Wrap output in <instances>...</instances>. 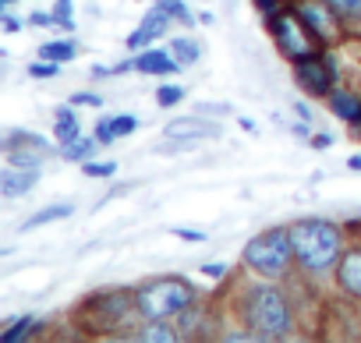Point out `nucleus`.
I'll return each instance as SVG.
<instances>
[{
    "instance_id": "32",
    "label": "nucleus",
    "mask_w": 361,
    "mask_h": 343,
    "mask_svg": "<svg viewBox=\"0 0 361 343\" xmlns=\"http://www.w3.org/2000/svg\"><path fill=\"white\" fill-rule=\"evenodd\" d=\"M199 273L209 276V280H227V276H231V266H227V262H206Z\"/></svg>"
},
{
    "instance_id": "44",
    "label": "nucleus",
    "mask_w": 361,
    "mask_h": 343,
    "mask_svg": "<svg viewBox=\"0 0 361 343\" xmlns=\"http://www.w3.org/2000/svg\"><path fill=\"white\" fill-rule=\"evenodd\" d=\"M202 4H209V0H202Z\"/></svg>"
},
{
    "instance_id": "14",
    "label": "nucleus",
    "mask_w": 361,
    "mask_h": 343,
    "mask_svg": "<svg viewBox=\"0 0 361 343\" xmlns=\"http://www.w3.org/2000/svg\"><path fill=\"white\" fill-rule=\"evenodd\" d=\"M180 68H185V64H180L170 50H149L145 46V50L135 54V71L138 75H159L163 78V75H177Z\"/></svg>"
},
{
    "instance_id": "7",
    "label": "nucleus",
    "mask_w": 361,
    "mask_h": 343,
    "mask_svg": "<svg viewBox=\"0 0 361 343\" xmlns=\"http://www.w3.org/2000/svg\"><path fill=\"white\" fill-rule=\"evenodd\" d=\"M294 82L305 96H315V99H329V92L336 89L340 82V71H336V57L319 50L312 57H301L294 61Z\"/></svg>"
},
{
    "instance_id": "21",
    "label": "nucleus",
    "mask_w": 361,
    "mask_h": 343,
    "mask_svg": "<svg viewBox=\"0 0 361 343\" xmlns=\"http://www.w3.org/2000/svg\"><path fill=\"white\" fill-rule=\"evenodd\" d=\"M170 54L185 64V68H192V64L202 61V46H199L192 36H173V39H170Z\"/></svg>"
},
{
    "instance_id": "34",
    "label": "nucleus",
    "mask_w": 361,
    "mask_h": 343,
    "mask_svg": "<svg viewBox=\"0 0 361 343\" xmlns=\"http://www.w3.org/2000/svg\"><path fill=\"white\" fill-rule=\"evenodd\" d=\"M170 234H173V237H180V241H188V244H202V241H206V234H202V230H188V227H173Z\"/></svg>"
},
{
    "instance_id": "16",
    "label": "nucleus",
    "mask_w": 361,
    "mask_h": 343,
    "mask_svg": "<svg viewBox=\"0 0 361 343\" xmlns=\"http://www.w3.org/2000/svg\"><path fill=\"white\" fill-rule=\"evenodd\" d=\"M131 339H142V343H173V339H185L177 329L173 318H159V322H142V329L131 332Z\"/></svg>"
},
{
    "instance_id": "36",
    "label": "nucleus",
    "mask_w": 361,
    "mask_h": 343,
    "mask_svg": "<svg viewBox=\"0 0 361 343\" xmlns=\"http://www.w3.org/2000/svg\"><path fill=\"white\" fill-rule=\"evenodd\" d=\"M199 113H216V117H227V113H231V106H220V103H206V106H199Z\"/></svg>"
},
{
    "instance_id": "17",
    "label": "nucleus",
    "mask_w": 361,
    "mask_h": 343,
    "mask_svg": "<svg viewBox=\"0 0 361 343\" xmlns=\"http://www.w3.org/2000/svg\"><path fill=\"white\" fill-rule=\"evenodd\" d=\"M75 138H82V124L75 117V106L64 103V106L54 110V142L57 145H71Z\"/></svg>"
},
{
    "instance_id": "35",
    "label": "nucleus",
    "mask_w": 361,
    "mask_h": 343,
    "mask_svg": "<svg viewBox=\"0 0 361 343\" xmlns=\"http://www.w3.org/2000/svg\"><path fill=\"white\" fill-rule=\"evenodd\" d=\"M29 25L50 29V25H57V18H54V11H32V15H29Z\"/></svg>"
},
{
    "instance_id": "41",
    "label": "nucleus",
    "mask_w": 361,
    "mask_h": 343,
    "mask_svg": "<svg viewBox=\"0 0 361 343\" xmlns=\"http://www.w3.org/2000/svg\"><path fill=\"white\" fill-rule=\"evenodd\" d=\"M298 113H301V120H308V124H312V120H315V117H312V110H308V106H305V103H298Z\"/></svg>"
},
{
    "instance_id": "13",
    "label": "nucleus",
    "mask_w": 361,
    "mask_h": 343,
    "mask_svg": "<svg viewBox=\"0 0 361 343\" xmlns=\"http://www.w3.org/2000/svg\"><path fill=\"white\" fill-rule=\"evenodd\" d=\"M36 185H39V166H15V163H4V170H0V199H8V202L29 195Z\"/></svg>"
},
{
    "instance_id": "15",
    "label": "nucleus",
    "mask_w": 361,
    "mask_h": 343,
    "mask_svg": "<svg viewBox=\"0 0 361 343\" xmlns=\"http://www.w3.org/2000/svg\"><path fill=\"white\" fill-rule=\"evenodd\" d=\"M329 113L340 117V120H347V124L354 127V124L361 120V96L350 92V89H343V85H336V89L329 92Z\"/></svg>"
},
{
    "instance_id": "39",
    "label": "nucleus",
    "mask_w": 361,
    "mask_h": 343,
    "mask_svg": "<svg viewBox=\"0 0 361 343\" xmlns=\"http://www.w3.org/2000/svg\"><path fill=\"white\" fill-rule=\"evenodd\" d=\"M238 124H241V131L255 135V120H252V117H238Z\"/></svg>"
},
{
    "instance_id": "1",
    "label": "nucleus",
    "mask_w": 361,
    "mask_h": 343,
    "mask_svg": "<svg viewBox=\"0 0 361 343\" xmlns=\"http://www.w3.org/2000/svg\"><path fill=\"white\" fill-rule=\"evenodd\" d=\"M234 315L259 339H290L294 325H298L294 297L287 294V287H280L276 280H262V276L248 280L238 290Z\"/></svg>"
},
{
    "instance_id": "38",
    "label": "nucleus",
    "mask_w": 361,
    "mask_h": 343,
    "mask_svg": "<svg viewBox=\"0 0 361 343\" xmlns=\"http://www.w3.org/2000/svg\"><path fill=\"white\" fill-rule=\"evenodd\" d=\"M110 75H114V68H103V64L92 68V78H110Z\"/></svg>"
},
{
    "instance_id": "33",
    "label": "nucleus",
    "mask_w": 361,
    "mask_h": 343,
    "mask_svg": "<svg viewBox=\"0 0 361 343\" xmlns=\"http://www.w3.org/2000/svg\"><path fill=\"white\" fill-rule=\"evenodd\" d=\"M68 103L71 106H103V96H96V92H75Z\"/></svg>"
},
{
    "instance_id": "6",
    "label": "nucleus",
    "mask_w": 361,
    "mask_h": 343,
    "mask_svg": "<svg viewBox=\"0 0 361 343\" xmlns=\"http://www.w3.org/2000/svg\"><path fill=\"white\" fill-rule=\"evenodd\" d=\"M266 29H269L276 50H280L290 64L301 61V57H312V54H319V50H329V46L305 25V18H301L294 8H283V11H276L273 18H266Z\"/></svg>"
},
{
    "instance_id": "25",
    "label": "nucleus",
    "mask_w": 361,
    "mask_h": 343,
    "mask_svg": "<svg viewBox=\"0 0 361 343\" xmlns=\"http://www.w3.org/2000/svg\"><path fill=\"white\" fill-rule=\"evenodd\" d=\"M82 170H85V177L106 181V177H114V174H117V163H114V159H85V163H82Z\"/></svg>"
},
{
    "instance_id": "31",
    "label": "nucleus",
    "mask_w": 361,
    "mask_h": 343,
    "mask_svg": "<svg viewBox=\"0 0 361 343\" xmlns=\"http://www.w3.org/2000/svg\"><path fill=\"white\" fill-rule=\"evenodd\" d=\"M252 4H255V11H259L262 18H273L276 11L287 8V0H252Z\"/></svg>"
},
{
    "instance_id": "43",
    "label": "nucleus",
    "mask_w": 361,
    "mask_h": 343,
    "mask_svg": "<svg viewBox=\"0 0 361 343\" xmlns=\"http://www.w3.org/2000/svg\"><path fill=\"white\" fill-rule=\"evenodd\" d=\"M11 4H15V0H4V8H11Z\"/></svg>"
},
{
    "instance_id": "30",
    "label": "nucleus",
    "mask_w": 361,
    "mask_h": 343,
    "mask_svg": "<svg viewBox=\"0 0 361 343\" xmlns=\"http://www.w3.org/2000/svg\"><path fill=\"white\" fill-rule=\"evenodd\" d=\"M96 138H99V145H103V149L117 142V135H114V124H110V117H99V120H96Z\"/></svg>"
},
{
    "instance_id": "29",
    "label": "nucleus",
    "mask_w": 361,
    "mask_h": 343,
    "mask_svg": "<svg viewBox=\"0 0 361 343\" xmlns=\"http://www.w3.org/2000/svg\"><path fill=\"white\" fill-rule=\"evenodd\" d=\"M110 124H114V135H117V138H128V135L138 127V117H131V113H117V117H110Z\"/></svg>"
},
{
    "instance_id": "8",
    "label": "nucleus",
    "mask_w": 361,
    "mask_h": 343,
    "mask_svg": "<svg viewBox=\"0 0 361 343\" xmlns=\"http://www.w3.org/2000/svg\"><path fill=\"white\" fill-rule=\"evenodd\" d=\"M54 152V142L36 135V131H25V127H11L4 135V159L15 163V166H43Z\"/></svg>"
},
{
    "instance_id": "27",
    "label": "nucleus",
    "mask_w": 361,
    "mask_h": 343,
    "mask_svg": "<svg viewBox=\"0 0 361 343\" xmlns=\"http://www.w3.org/2000/svg\"><path fill=\"white\" fill-rule=\"evenodd\" d=\"M61 75V64L57 61H36V64H29V78H36V82H47V78H57Z\"/></svg>"
},
{
    "instance_id": "12",
    "label": "nucleus",
    "mask_w": 361,
    "mask_h": 343,
    "mask_svg": "<svg viewBox=\"0 0 361 343\" xmlns=\"http://www.w3.org/2000/svg\"><path fill=\"white\" fill-rule=\"evenodd\" d=\"M170 22H173V15H166L163 8H156V4H152V11H145V15H142L138 29L128 36V43H124V46H128L131 54L145 50L149 43H156V39H163V36L170 32Z\"/></svg>"
},
{
    "instance_id": "40",
    "label": "nucleus",
    "mask_w": 361,
    "mask_h": 343,
    "mask_svg": "<svg viewBox=\"0 0 361 343\" xmlns=\"http://www.w3.org/2000/svg\"><path fill=\"white\" fill-rule=\"evenodd\" d=\"M4 29H8V32H18L22 22H18V18H4Z\"/></svg>"
},
{
    "instance_id": "42",
    "label": "nucleus",
    "mask_w": 361,
    "mask_h": 343,
    "mask_svg": "<svg viewBox=\"0 0 361 343\" xmlns=\"http://www.w3.org/2000/svg\"><path fill=\"white\" fill-rule=\"evenodd\" d=\"M347 166H350V170H361V156H350V159H347Z\"/></svg>"
},
{
    "instance_id": "24",
    "label": "nucleus",
    "mask_w": 361,
    "mask_h": 343,
    "mask_svg": "<svg viewBox=\"0 0 361 343\" xmlns=\"http://www.w3.org/2000/svg\"><path fill=\"white\" fill-rule=\"evenodd\" d=\"M152 4L163 8L166 15H173V22H180V25H195V15L188 11L185 0H152Z\"/></svg>"
},
{
    "instance_id": "28",
    "label": "nucleus",
    "mask_w": 361,
    "mask_h": 343,
    "mask_svg": "<svg viewBox=\"0 0 361 343\" xmlns=\"http://www.w3.org/2000/svg\"><path fill=\"white\" fill-rule=\"evenodd\" d=\"M54 18H57V25L61 29H75V0H57L54 4Z\"/></svg>"
},
{
    "instance_id": "9",
    "label": "nucleus",
    "mask_w": 361,
    "mask_h": 343,
    "mask_svg": "<svg viewBox=\"0 0 361 343\" xmlns=\"http://www.w3.org/2000/svg\"><path fill=\"white\" fill-rule=\"evenodd\" d=\"M294 11L305 18V25L326 43V46H336L343 39V25L340 18L333 15L329 0H294Z\"/></svg>"
},
{
    "instance_id": "4",
    "label": "nucleus",
    "mask_w": 361,
    "mask_h": 343,
    "mask_svg": "<svg viewBox=\"0 0 361 343\" xmlns=\"http://www.w3.org/2000/svg\"><path fill=\"white\" fill-rule=\"evenodd\" d=\"M241 266H245V273H252V276L287 283V280L294 276V269H298L290 227H266V230H259V234L245 244Z\"/></svg>"
},
{
    "instance_id": "23",
    "label": "nucleus",
    "mask_w": 361,
    "mask_h": 343,
    "mask_svg": "<svg viewBox=\"0 0 361 343\" xmlns=\"http://www.w3.org/2000/svg\"><path fill=\"white\" fill-rule=\"evenodd\" d=\"M96 149H103L96 135H92V138H85V135H82V138H75L71 145H61V152H64V159H68V163H85V159H92V156H96Z\"/></svg>"
},
{
    "instance_id": "20",
    "label": "nucleus",
    "mask_w": 361,
    "mask_h": 343,
    "mask_svg": "<svg viewBox=\"0 0 361 343\" xmlns=\"http://www.w3.org/2000/svg\"><path fill=\"white\" fill-rule=\"evenodd\" d=\"M39 329H43V322H39L36 315H22V318H15L4 332H0V343H22V339H32Z\"/></svg>"
},
{
    "instance_id": "37",
    "label": "nucleus",
    "mask_w": 361,
    "mask_h": 343,
    "mask_svg": "<svg viewBox=\"0 0 361 343\" xmlns=\"http://www.w3.org/2000/svg\"><path fill=\"white\" fill-rule=\"evenodd\" d=\"M312 145H315V149H329L333 138H329V135H312Z\"/></svg>"
},
{
    "instance_id": "22",
    "label": "nucleus",
    "mask_w": 361,
    "mask_h": 343,
    "mask_svg": "<svg viewBox=\"0 0 361 343\" xmlns=\"http://www.w3.org/2000/svg\"><path fill=\"white\" fill-rule=\"evenodd\" d=\"M39 57L57 61V64H71L78 57V46H75V39H50V43L39 46Z\"/></svg>"
},
{
    "instance_id": "26",
    "label": "nucleus",
    "mask_w": 361,
    "mask_h": 343,
    "mask_svg": "<svg viewBox=\"0 0 361 343\" xmlns=\"http://www.w3.org/2000/svg\"><path fill=\"white\" fill-rule=\"evenodd\" d=\"M180 99H185V89H180V85H159L156 89V106H163V110L177 106Z\"/></svg>"
},
{
    "instance_id": "18",
    "label": "nucleus",
    "mask_w": 361,
    "mask_h": 343,
    "mask_svg": "<svg viewBox=\"0 0 361 343\" xmlns=\"http://www.w3.org/2000/svg\"><path fill=\"white\" fill-rule=\"evenodd\" d=\"M75 213V206L71 202H57V206H43L39 213H32L29 220H22L18 223V230L25 234V230H39V227H47V223H57V220H68Z\"/></svg>"
},
{
    "instance_id": "19",
    "label": "nucleus",
    "mask_w": 361,
    "mask_h": 343,
    "mask_svg": "<svg viewBox=\"0 0 361 343\" xmlns=\"http://www.w3.org/2000/svg\"><path fill=\"white\" fill-rule=\"evenodd\" d=\"M329 8H333V15L340 18L343 36L361 32V0H329Z\"/></svg>"
},
{
    "instance_id": "11",
    "label": "nucleus",
    "mask_w": 361,
    "mask_h": 343,
    "mask_svg": "<svg viewBox=\"0 0 361 343\" xmlns=\"http://www.w3.org/2000/svg\"><path fill=\"white\" fill-rule=\"evenodd\" d=\"M333 283L343 297L361 304V244H347L340 262L333 266Z\"/></svg>"
},
{
    "instance_id": "10",
    "label": "nucleus",
    "mask_w": 361,
    "mask_h": 343,
    "mask_svg": "<svg viewBox=\"0 0 361 343\" xmlns=\"http://www.w3.org/2000/svg\"><path fill=\"white\" fill-rule=\"evenodd\" d=\"M163 135L173 138V142H188V145L195 149L199 142H213V138H220L224 127H220L216 120H206V113L195 110L192 117H173V120L163 127Z\"/></svg>"
},
{
    "instance_id": "2",
    "label": "nucleus",
    "mask_w": 361,
    "mask_h": 343,
    "mask_svg": "<svg viewBox=\"0 0 361 343\" xmlns=\"http://www.w3.org/2000/svg\"><path fill=\"white\" fill-rule=\"evenodd\" d=\"M290 227V241H294V258L298 269L315 280L333 273V266L340 262L343 248H347V230L326 216H298L287 223Z\"/></svg>"
},
{
    "instance_id": "5",
    "label": "nucleus",
    "mask_w": 361,
    "mask_h": 343,
    "mask_svg": "<svg viewBox=\"0 0 361 343\" xmlns=\"http://www.w3.org/2000/svg\"><path fill=\"white\" fill-rule=\"evenodd\" d=\"M75 325L82 332L92 336H121V325H128L131 318H138L135 311V290L128 287H114V290H99L89 294L75 311H71Z\"/></svg>"
},
{
    "instance_id": "3",
    "label": "nucleus",
    "mask_w": 361,
    "mask_h": 343,
    "mask_svg": "<svg viewBox=\"0 0 361 343\" xmlns=\"http://www.w3.org/2000/svg\"><path fill=\"white\" fill-rule=\"evenodd\" d=\"M199 287L188 276H152L145 283L135 287V311L138 322H159V318H177L185 308H192L199 301Z\"/></svg>"
}]
</instances>
